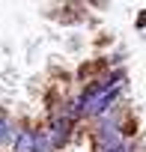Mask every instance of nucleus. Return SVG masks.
<instances>
[{
  "label": "nucleus",
  "mask_w": 146,
  "mask_h": 152,
  "mask_svg": "<svg viewBox=\"0 0 146 152\" xmlns=\"http://www.w3.org/2000/svg\"><path fill=\"white\" fill-rule=\"evenodd\" d=\"M15 152H39V134L24 128L18 134V140H15Z\"/></svg>",
  "instance_id": "nucleus-1"
},
{
  "label": "nucleus",
  "mask_w": 146,
  "mask_h": 152,
  "mask_svg": "<svg viewBox=\"0 0 146 152\" xmlns=\"http://www.w3.org/2000/svg\"><path fill=\"white\" fill-rule=\"evenodd\" d=\"M48 137H51V146H57V143H63V140L69 137V122H66V119H60V122H54V125H51V131H48Z\"/></svg>",
  "instance_id": "nucleus-2"
},
{
  "label": "nucleus",
  "mask_w": 146,
  "mask_h": 152,
  "mask_svg": "<svg viewBox=\"0 0 146 152\" xmlns=\"http://www.w3.org/2000/svg\"><path fill=\"white\" fill-rule=\"evenodd\" d=\"M6 140H9V122H6V119H0V146H3Z\"/></svg>",
  "instance_id": "nucleus-3"
},
{
  "label": "nucleus",
  "mask_w": 146,
  "mask_h": 152,
  "mask_svg": "<svg viewBox=\"0 0 146 152\" xmlns=\"http://www.w3.org/2000/svg\"><path fill=\"white\" fill-rule=\"evenodd\" d=\"M104 152H128V146H122V143H116V146H107Z\"/></svg>",
  "instance_id": "nucleus-4"
}]
</instances>
